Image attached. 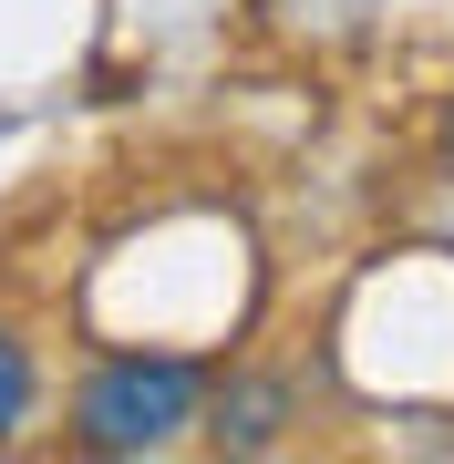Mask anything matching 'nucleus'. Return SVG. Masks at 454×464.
Wrapping results in <instances>:
<instances>
[{"instance_id": "f257e3e1", "label": "nucleus", "mask_w": 454, "mask_h": 464, "mask_svg": "<svg viewBox=\"0 0 454 464\" xmlns=\"http://www.w3.org/2000/svg\"><path fill=\"white\" fill-rule=\"evenodd\" d=\"M207 402V372L176 351H114L72 392V444L83 454H166Z\"/></svg>"}, {"instance_id": "f03ea898", "label": "nucleus", "mask_w": 454, "mask_h": 464, "mask_svg": "<svg viewBox=\"0 0 454 464\" xmlns=\"http://www.w3.org/2000/svg\"><path fill=\"white\" fill-rule=\"evenodd\" d=\"M21 423H32V351L0 331V444H11Z\"/></svg>"}]
</instances>
